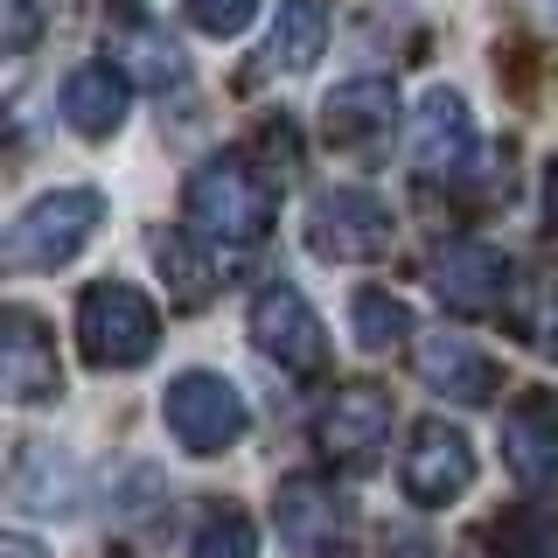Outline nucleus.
<instances>
[{
	"label": "nucleus",
	"mask_w": 558,
	"mask_h": 558,
	"mask_svg": "<svg viewBox=\"0 0 558 558\" xmlns=\"http://www.w3.org/2000/svg\"><path fill=\"white\" fill-rule=\"evenodd\" d=\"M189 231H203V244H223V252H258L272 238L279 217V189L266 168H252L244 154H209V161L189 174L182 189Z\"/></svg>",
	"instance_id": "nucleus-1"
},
{
	"label": "nucleus",
	"mask_w": 558,
	"mask_h": 558,
	"mask_svg": "<svg viewBox=\"0 0 558 558\" xmlns=\"http://www.w3.org/2000/svg\"><path fill=\"white\" fill-rule=\"evenodd\" d=\"M98 223H105V196H98V189H84V182L49 189V196H35L22 217L8 223L0 258H8V272H57V266H70V258L98 238Z\"/></svg>",
	"instance_id": "nucleus-2"
},
{
	"label": "nucleus",
	"mask_w": 558,
	"mask_h": 558,
	"mask_svg": "<svg viewBox=\"0 0 558 558\" xmlns=\"http://www.w3.org/2000/svg\"><path fill=\"white\" fill-rule=\"evenodd\" d=\"M154 342H161V314L126 279H98L77 301V349L92 371H140L154 356Z\"/></svg>",
	"instance_id": "nucleus-3"
},
{
	"label": "nucleus",
	"mask_w": 558,
	"mask_h": 558,
	"mask_svg": "<svg viewBox=\"0 0 558 558\" xmlns=\"http://www.w3.org/2000/svg\"><path fill=\"white\" fill-rule=\"evenodd\" d=\"M391 238H398V223L371 189H328V196H314V209H307V244H314V258H328V266L384 258Z\"/></svg>",
	"instance_id": "nucleus-4"
},
{
	"label": "nucleus",
	"mask_w": 558,
	"mask_h": 558,
	"mask_svg": "<svg viewBox=\"0 0 558 558\" xmlns=\"http://www.w3.org/2000/svg\"><path fill=\"white\" fill-rule=\"evenodd\" d=\"M161 412H168V433H174L189 453H223V447L244 440V426H252L238 384H223L217 371H182V377L168 384Z\"/></svg>",
	"instance_id": "nucleus-5"
},
{
	"label": "nucleus",
	"mask_w": 558,
	"mask_h": 558,
	"mask_svg": "<svg viewBox=\"0 0 558 558\" xmlns=\"http://www.w3.org/2000/svg\"><path fill=\"white\" fill-rule=\"evenodd\" d=\"M272 517H279V537H287L301 558H342L349 537H356V510L336 482L322 475H287L272 496Z\"/></svg>",
	"instance_id": "nucleus-6"
},
{
	"label": "nucleus",
	"mask_w": 558,
	"mask_h": 558,
	"mask_svg": "<svg viewBox=\"0 0 558 558\" xmlns=\"http://www.w3.org/2000/svg\"><path fill=\"white\" fill-rule=\"evenodd\" d=\"M252 342H258V356H272L279 371H293V377H314L328 363L322 314H314L307 293L287 287V279L258 287V301H252Z\"/></svg>",
	"instance_id": "nucleus-7"
},
{
	"label": "nucleus",
	"mask_w": 558,
	"mask_h": 558,
	"mask_svg": "<svg viewBox=\"0 0 558 558\" xmlns=\"http://www.w3.org/2000/svg\"><path fill=\"white\" fill-rule=\"evenodd\" d=\"M426 272H433V293L453 314H502L510 307V258L482 238H447L426 258Z\"/></svg>",
	"instance_id": "nucleus-8"
},
{
	"label": "nucleus",
	"mask_w": 558,
	"mask_h": 558,
	"mask_svg": "<svg viewBox=\"0 0 558 558\" xmlns=\"http://www.w3.org/2000/svg\"><path fill=\"white\" fill-rule=\"evenodd\" d=\"M398 482H405V496L418 510H447L453 496H468V482H475V447H468V433L447 426V418H426L405 447Z\"/></svg>",
	"instance_id": "nucleus-9"
},
{
	"label": "nucleus",
	"mask_w": 558,
	"mask_h": 558,
	"mask_svg": "<svg viewBox=\"0 0 558 558\" xmlns=\"http://www.w3.org/2000/svg\"><path fill=\"white\" fill-rule=\"evenodd\" d=\"M384 440H391V391L384 384H342L322 405V418H314V447L342 468L377 461Z\"/></svg>",
	"instance_id": "nucleus-10"
},
{
	"label": "nucleus",
	"mask_w": 558,
	"mask_h": 558,
	"mask_svg": "<svg viewBox=\"0 0 558 558\" xmlns=\"http://www.w3.org/2000/svg\"><path fill=\"white\" fill-rule=\"evenodd\" d=\"M398 126V92H391V77H349L328 92L322 105V133H328V147H342V154H371L384 147Z\"/></svg>",
	"instance_id": "nucleus-11"
},
{
	"label": "nucleus",
	"mask_w": 558,
	"mask_h": 558,
	"mask_svg": "<svg viewBox=\"0 0 558 558\" xmlns=\"http://www.w3.org/2000/svg\"><path fill=\"white\" fill-rule=\"evenodd\" d=\"M0 391L14 405H43V398L63 391L57 342H49V328L28 307H8V328H0Z\"/></svg>",
	"instance_id": "nucleus-12"
},
{
	"label": "nucleus",
	"mask_w": 558,
	"mask_h": 558,
	"mask_svg": "<svg viewBox=\"0 0 558 558\" xmlns=\"http://www.w3.org/2000/svg\"><path fill=\"white\" fill-rule=\"evenodd\" d=\"M502 461L523 488H551L558 482V398L551 391H523L502 412Z\"/></svg>",
	"instance_id": "nucleus-13"
},
{
	"label": "nucleus",
	"mask_w": 558,
	"mask_h": 558,
	"mask_svg": "<svg viewBox=\"0 0 558 558\" xmlns=\"http://www.w3.org/2000/svg\"><path fill=\"white\" fill-rule=\"evenodd\" d=\"M412 371L426 391H440L447 405H488L496 398V363H488V349H475L468 336H426L412 349Z\"/></svg>",
	"instance_id": "nucleus-14"
},
{
	"label": "nucleus",
	"mask_w": 558,
	"mask_h": 558,
	"mask_svg": "<svg viewBox=\"0 0 558 558\" xmlns=\"http://www.w3.org/2000/svg\"><path fill=\"white\" fill-rule=\"evenodd\" d=\"M475 154V119L461 92H426L412 112V168L418 174H461Z\"/></svg>",
	"instance_id": "nucleus-15"
},
{
	"label": "nucleus",
	"mask_w": 558,
	"mask_h": 558,
	"mask_svg": "<svg viewBox=\"0 0 558 558\" xmlns=\"http://www.w3.org/2000/svg\"><path fill=\"white\" fill-rule=\"evenodd\" d=\"M322 49H328V8L322 0H287L272 14V35L258 49L252 77H301V70L322 63Z\"/></svg>",
	"instance_id": "nucleus-16"
},
{
	"label": "nucleus",
	"mask_w": 558,
	"mask_h": 558,
	"mask_svg": "<svg viewBox=\"0 0 558 558\" xmlns=\"http://www.w3.org/2000/svg\"><path fill=\"white\" fill-rule=\"evenodd\" d=\"M63 119L84 140L119 133V119H126V77H119L112 63H77L63 77Z\"/></svg>",
	"instance_id": "nucleus-17"
},
{
	"label": "nucleus",
	"mask_w": 558,
	"mask_h": 558,
	"mask_svg": "<svg viewBox=\"0 0 558 558\" xmlns=\"http://www.w3.org/2000/svg\"><path fill=\"white\" fill-rule=\"evenodd\" d=\"M496 558H551L558 551V502H531V510H510L488 531Z\"/></svg>",
	"instance_id": "nucleus-18"
},
{
	"label": "nucleus",
	"mask_w": 558,
	"mask_h": 558,
	"mask_svg": "<svg viewBox=\"0 0 558 558\" xmlns=\"http://www.w3.org/2000/svg\"><path fill=\"white\" fill-rule=\"evenodd\" d=\"M349 322H356V342L363 349H398V342L412 336V307L398 301V293H384V287H363L356 307H349Z\"/></svg>",
	"instance_id": "nucleus-19"
},
{
	"label": "nucleus",
	"mask_w": 558,
	"mask_h": 558,
	"mask_svg": "<svg viewBox=\"0 0 558 558\" xmlns=\"http://www.w3.org/2000/svg\"><path fill=\"white\" fill-rule=\"evenodd\" d=\"M510 322L537 356H558V279L551 272H531V293H517Z\"/></svg>",
	"instance_id": "nucleus-20"
},
{
	"label": "nucleus",
	"mask_w": 558,
	"mask_h": 558,
	"mask_svg": "<svg viewBox=\"0 0 558 558\" xmlns=\"http://www.w3.org/2000/svg\"><path fill=\"white\" fill-rule=\"evenodd\" d=\"M154 258H161V279H168V293L182 307H203L209 301V266L189 252V238H161V244H154Z\"/></svg>",
	"instance_id": "nucleus-21"
},
{
	"label": "nucleus",
	"mask_w": 558,
	"mask_h": 558,
	"mask_svg": "<svg viewBox=\"0 0 558 558\" xmlns=\"http://www.w3.org/2000/svg\"><path fill=\"white\" fill-rule=\"evenodd\" d=\"M196 558H258V531H252V517L244 510H209V523L196 531Z\"/></svg>",
	"instance_id": "nucleus-22"
},
{
	"label": "nucleus",
	"mask_w": 558,
	"mask_h": 558,
	"mask_svg": "<svg viewBox=\"0 0 558 558\" xmlns=\"http://www.w3.org/2000/svg\"><path fill=\"white\" fill-rule=\"evenodd\" d=\"M252 14H258V0H182V22L196 28V35H244L252 28Z\"/></svg>",
	"instance_id": "nucleus-23"
},
{
	"label": "nucleus",
	"mask_w": 558,
	"mask_h": 558,
	"mask_svg": "<svg viewBox=\"0 0 558 558\" xmlns=\"http://www.w3.org/2000/svg\"><path fill=\"white\" fill-rule=\"evenodd\" d=\"M133 57L147 63V70H140L147 84H174V77H182V57H174V43H154V35H140V43H133Z\"/></svg>",
	"instance_id": "nucleus-24"
},
{
	"label": "nucleus",
	"mask_w": 558,
	"mask_h": 558,
	"mask_svg": "<svg viewBox=\"0 0 558 558\" xmlns=\"http://www.w3.org/2000/svg\"><path fill=\"white\" fill-rule=\"evenodd\" d=\"M8 14H14V22H8V49H14V57H22V49L35 43V8H28V0H14Z\"/></svg>",
	"instance_id": "nucleus-25"
},
{
	"label": "nucleus",
	"mask_w": 558,
	"mask_h": 558,
	"mask_svg": "<svg viewBox=\"0 0 558 558\" xmlns=\"http://www.w3.org/2000/svg\"><path fill=\"white\" fill-rule=\"evenodd\" d=\"M0 558H43V545L35 537H0Z\"/></svg>",
	"instance_id": "nucleus-26"
},
{
	"label": "nucleus",
	"mask_w": 558,
	"mask_h": 558,
	"mask_svg": "<svg viewBox=\"0 0 558 558\" xmlns=\"http://www.w3.org/2000/svg\"><path fill=\"white\" fill-rule=\"evenodd\" d=\"M545 217H551V231H558V161L545 168Z\"/></svg>",
	"instance_id": "nucleus-27"
}]
</instances>
